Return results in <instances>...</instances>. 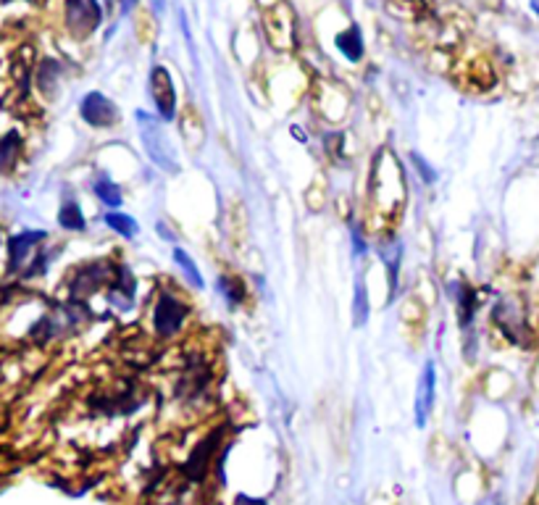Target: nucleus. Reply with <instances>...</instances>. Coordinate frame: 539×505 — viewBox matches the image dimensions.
<instances>
[{
  "instance_id": "1",
  "label": "nucleus",
  "mask_w": 539,
  "mask_h": 505,
  "mask_svg": "<svg viewBox=\"0 0 539 505\" xmlns=\"http://www.w3.org/2000/svg\"><path fill=\"white\" fill-rule=\"evenodd\" d=\"M137 121H140V132H142V142H145V150H148V156L153 159V161L161 166V169H166V171H177L180 169V163L177 159L171 156V145H169V139L163 135V129L158 127V121L153 116H148L145 111H140L137 114Z\"/></svg>"
},
{
  "instance_id": "2",
  "label": "nucleus",
  "mask_w": 539,
  "mask_h": 505,
  "mask_svg": "<svg viewBox=\"0 0 539 505\" xmlns=\"http://www.w3.org/2000/svg\"><path fill=\"white\" fill-rule=\"evenodd\" d=\"M187 314H190V308H187L177 295L163 293V295L158 298L156 311H153V324H156L158 337H171V335H177L180 326L184 324V319H187Z\"/></svg>"
},
{
  "instance_id": "3",
  "label": "nucleus",
  "mask_w": 539,
  "mask_h": 505,
  "mask_svg": "<svg viewBox=\"0 0 539 505\" xmlns=\"http://www.w3.org/2000/svg\"><path fill=\"white\" fill-rule=\"evenodd\" d=\"M109 272H111V266H109L106 261L88 263L85 269H79V272L74 274V279L68 282V295L74 300L88 298L95 290H100L106 282H113V276L116 274H109Z\"/></svg>"
},
{
  "instance_id": "4",
  "label": "nucleus",
  "mask_w": 539,
  "mask_h": 505,
  "mask_svg": "<svg viewBox=\"0 0 539 505\" xmlns=\"http://www.w3.org/2000/svg\"><path fill=\"white\" fill-rule=\"evenodd\" d=\"M67 22L77 37H85L100 24V5L95 0H67Z\"/></svg>"
},
{
  "instance_id": "5",
  "label": "nucleus",
  "mask_w": 539,
  "mask_h": 505,
  "mask_svg": "<svg viewBox=\"0 0 539 505\" xmlns=\"http://www.w3.org/2000/svg\"><path fill=\"white\" fill-rule=\"evenodd\" d=\"M46 240V232L40 230H29V232H22V234H14L11 240H8V255H11V272H24V276H26V272H29V258H32V252H35V248L40 245Z\"/></svg>"
},
{
  "instance_id": "6",
  "label": "nucleus",
  "mask_w": 539,
  "mask_h": 505,
  "mask_svg": "<svg viewBox=\"0 0 539 505\" xmlns=\"http://www.w3.org/2000/svg\"><path fill=\"white\" fill-rule=\"evenodd\" d=\"M150 95H153V103L158 106V114L171 121L177 114V95L171 88V77L163 67H156L150 71Z\"/></svg>"
},
{
  "instance_id": "7",
  "label": "nucleus",
  "mask_w": 539,
  "mask_h": 505,
  "mask_svg": "<svg viewBox=\"0 0 539 505\" xmlns=\"http://www.w3.org/2000/svg\"><path fill=\"white\" fill-rule=\"evenodd\" d=\"M82 119L90 124V127H113L116 124V106H113L111 100L106 98V95H100V92H90L85 100H82Z\"/></svg>"
},
{
  "instance_id": "8",
  "label": "nucleus",
  "mask_w": 539,
  "mask_h": 505,
  "mask_svg": "<svg viewBox=\"0 0 539 505\" xmlns=\"http://www.w3.org/2000/svg\"><path fill=\"white\" fill-rule=\"evenodd\" d=\"M434 385H437V368H434V361H427L424 374L419 379V390H416V427H427V418L434 406Z\"/></svg>"
},
{
  "instance_id": "9",
  "label": "nucleus",
  "mask_w": 539,
  "mask_h": 505,
  "mask_svg": "<svg viewBox=\"0 0 539 505\" xmlns=\"http://www.w3.org/2000/svg\"><path fill=\"white\" fill-rule=\"evenodd\" d=\"M135 287L137 282L132 272L130 269H119L116 276H113V282L109 284V300L119 311H130L135 305Z\"/></svg>"
},
{
  "instance_id": "10",
  "label": "nucleus",
  "mask_w": 539,
  "mask_h": 505,
  "mask_svg": "<svg viewBox=\"0 0 539 505\" xmlns=\"http://www.w3.org/2000/svg\"><path fill=\"white\" fill-rule=\"evenodd\" d=\"M219 437H222V429H219V432H213L211 437H205L201 445L192 450V456H190L187 466H184V474H187L190 479H202V477H205V471H208V460H211L213 450H216V445H219Z\"/></svg>"
},
{
  "instance_id": "11",
  "label": "nucleus",
  "mask_w": 539,
  "mask_h": 505,
  "mask_svg": "<svg viewBox=\"0 0 539 505\" xmlns=\"http://www.w3.org/2000/svg\"><path fill=\"white\" fill-rule=\"evenodd\" d=\"M58 224L64 227V230L71 232H82L88 224H85V216H82V211L77 203H64L61 206V213H58Z\"/></svg>"
},
{
  "instance_id": "12",
  "label": "nucleus",
  "mask_w": 539,
  "mask_h": 505,
  "mask_svg": "<svg viewBox=\"0 0 539 505\" xmlns=\"http://www.w3.org/2000/svg\"><path fill=\"white\" fill-rule=\"evenodd\" d=\"M337 47L350 58V61H358L360 53H363V46H360V35L356 26H350L347 32H342L337 37Z\"/></svg>"
},
{
  "instance_id": "13",
  "label": "nucleus",
  "mask_w": 539,
  "mask_h": 505,
  "mask_svg": "<svg viewBox=\"0 0 539 505\" xmlns=\"http://www.w3.org/2000/svg\"><path fill=\"white\" fill-rule=\"evenodd\" d=\"M95 195H98L109 208H119L121 206V201H124L121 190H119L111 180H106V177H100V180L95 182Z\"/></svg>"
},
{
  "instance_id": "14",
  "label": "nucleus",
  "mask_w": 539,
  "mask_h": 505,
  "mask_svg": "<svg viewBox=\"0 0 539 505\" xmlns=\"http://www.w3.org/2000/svg\"><path fill=\"white\" fill-rule=\"evenodd\" d=\"M103 222H106L113 232L124 234V237H135L137 234V222L132 216H127V213H116V211H111V213L103 216Z\"/></svg>"
},
{
  "instance_id": "15",
  "label": "nucleus",
  "mask_w": 539,
  "mask_h": 505,
  "mask_svg": "<svg viewBox=\"0 0 539 505\" xmlns=\"http://www.w3.org/2000/svg\"><path fill=\"white\" fill-rule=\"evenodd\" d=\"M353 316H356V324L363 326L366 319H368V295H366V279L358 276L356 279V300H353Z\"/></svg>"
},
{
  "instance_id": "16",
  "label": "nucleus",
  "mask_w": 539,
  "mask_h": 505,
  "mask_svg": "<svg viewBox=\"0 0 539 505\" xmlns=\"http://www.w3.org/2000/svg\"><path fill=\"white\" fill-rule=\"evenodd\" d=\"M174 261H177V263L181 266L184 276H187V279H190V282H192L198 290H201L205 282H202V276H201V272H198V266H195V261H192V258H190V255H187L184 251H180V248L174 251Z\"/></svg>"
},
{
  "instance_id": "17",
  "label": "nucleus",
  "mask_w": 539,
  "mask_h": 505,
  "mask_svg": "<svg viewBox=\"0 0 539 505\" xmlns=\"http://www.w3.org/2000/svg\"><path fill=\"white\" fill-rule=\"evenodd\" d=\"M458 300H461V326H472L476 300H473V293L466 287V284L461 287V295H458Z\"/></svg>"
},
{
  "instance_id": "18",
  "label": "nucleus",
  "mask_w": 539,
  "mask_h": 505,
  "mask_svg": "<svg viewBox=\"0 0 539 505\" xmlns=\"http://www.w3.org/2000/svg\"><path fill=\"white\" fill-rule=\"evenodd\" d=\"M16 145H19V132L14 129V132H8L5 138H3V169H11V163H14V156H16Z\"/></svg>"
},
{
  "instance_id": "19",
  "label": "nucleus",
  "mask_w": 539,
  "mask_h": 505,
  "mask_svg": "<svg viewBox=\"0 0 539 505\" xmlns=\"http://www.w3.org/2000/svg\"><path fill=\"white\" fill-rule=\"evenodd\" d=\"M353 245H356V252H358V255H363V252H366V242H363V237H360L358 230L353 232Z\"/></svg>"
},
{
  "instance_id": "20",
  "label": "nucleus",
  "mask_w": 539,
  "mask_h": 505,
  "mask_svg": "<svg viewBox=\"0 0 539 505\" xmlns=\"http://www.w3.org/2000/svg\"><path fill=\"white\" fill-rule=\"evenodd\" d=\"M532 8H534V11L539 14V0H534V3H532Z\"/></svg>"
},
{
  "instance_id": "21",
  "label": "nucleus",
  "mask_w": 539,
  "mask_h": 505,
  "mask_svg": "<svg viewBox=\"0 0 539 505\" xmlns=\"http://www.w3.org/2000/svg\"><path fill=\"white\" fill-rule=\"evenodd\" d=\"M106 3H111V0H106Z\"/></svg>"
}]
</instances>
